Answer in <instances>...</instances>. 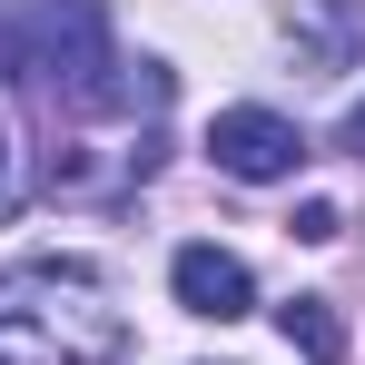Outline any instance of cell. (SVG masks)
Here are the masks:
<instances>
[{
	"label": "cell",
	"mask_w": 365,
	"mask_h": 365,
	"mask_svg": "<svg viewBox=\"0 0 365 365\" xmlns=\"http://www.w3.org/2000/svg\"><path fill=\"white\" fill-rule=\"evenodd\" d=\"M128 316L89 257H10L0 267V365H119Z\"/></svg>",
	"instance_id": "6da1fadb"
},
{
	"label": "cell",
	"mask_w": 365,
	"mask_h": 365,
	"mask_svg": "<svg viewBox=\"0 0 365 365\" xmlns=\"http://www.w3.org/2000/svg\"><path fill=\"white\" fill-rule=\"evenodd\" d=\"M20 79L69 109V119H119V109H158L168 99V69L158 60H119L109 40V0H30V50H20Z\"/></svg>",
	"instance_id": "7a4b0ae2"
},
{
	"label": "cell",
	"mask_w": 365,
	"mask_h": 365,
	"mask_svg": "<svg viewBox=\"0 0 365 365\" xmlns=\"http://www.w3.org/2000/svg\"><path fill=\"white\" fill-rule=\"evenodd\" d=\"M207 158H217L227 178L267 187V178H297V168H306V138H297V119H277V109H217Z\"/></svg>",
	"instance_id": "3957f363"
},
{
	"label": "cell",
	"mask_w": 365,
	"mask_h": 365,
	"mask_svg": "<svg viewBox=\"0 0 365 365\" xmlns=\"http://www.w3.org/2000/svg\"><path fill=\"white\" fill-rule=\"evenodd\" d=\"M168 287H178V306L207 316V326H237L247 306H257V277H247V257H227V247H178V257H168Z\"/></svg>",
	"instance_id": "277c9868"
},
{
	"label": "cell",
	"mask_w": 365,
	"mask_h": 365,
	"mask_svg": "<svg viewBox=\"0 0 365 365\" xmlns=\"http://www.w3.org/2000/svg\"><path fill=\"white\" fill-rule=\"evenodd\" d=\"M277 326H287V346H297L306 365H346V316H336V297H287Z\"/></svg>",
	"instance_id": "5b68a950"
},
{
	"label": "cell",
	"mask_w": 365,
	"mask_h": 365,
	"mask_svg": "<svg viewBox=\"0 0 365 365\" xmlns=\"http://www.w3.org/2000/svg\"><path fill=\"white\" fill-rule=\"evenodd\" d=\"M356 30H365V10H356V0H326L316 20H287V40H297V50H316L326 69L346 60V40H356Z\"/></svg>",
	"instance_id": "8992f818"
},
{
	"label": "cell",
	"mask_w": 365,
	"mask_h": 365,
	"mask_svg": "<svg viewBox=\"0 0 365 365\" xmlns=\"http://www.w3.org/2000/svg\"><path fill=\"white\" fill-rule=\"evenodd\" d=\"M20 50H30V0H0V79H20Z\"/></svg>",
	"instance_id": "52a82bcc"
},
{
	"label": "cell",
	"mask_w": 365,
	"mask_h": 365,
	"mask_svg": "<svg viewBox=\"0 0 365 365\" xmlns=\"http://www.w3.org/2000/svg\"><path fill=\"white\" fill-rule=\"evenodd\" d=\"M297 237H306V247H326V237H346V217H336L326 197H306V207H297Z\"/></svg>",
	"instance_id": "ba28073f"
},
{
	"label": "cell",
	"mask_w": 365,
	"mask_h": 365,
	"mask_svg": "<svg viewBox=\"0 0 365 365\" xmlns=\"http://www.w3.org/2000/svg\"><path fill=\"white\" fill-rule=\"evenodd\" d=\"M336 148H346V158H365V99L346 109V128H336Z\"/></svg>",
	"instance_id": "9c48e42d"
}]
</instances>
